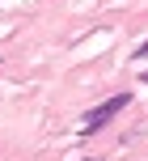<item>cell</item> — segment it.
Masks as SVG:
<instances>
[{
  "label": "cell",
  "mask_w": 148,
  "mask_h": 161,
  "mask_svg": "<svg viewBox=\"0 0 148 161\" xmlns=\"http://www.w3.org/2000/svg\"><path fill=\"white\" fill-rule=\"evenodd\" d=\"M131 106V93H114V97H106L102 106H93L89 114H85V136H93V131H102L110 119H114L119 110H127Z\"/></svg>",
  "instance_id": "cell-1"
},
{
  "label": "cell",
  "mask_w": 148,
  "mask_h": 161,
  "mask_svg": "<svg viewBox=\"0 0 148 161\" xmlns=\"http://www.w3.org/2000/svg\"><path fill=\"white\" fill-rule=\"evenodd\" d=\"M144 85H148V72H144Z\"/></svg>",
  "instance_id": "cell-3"
},
{
  "label": "cell",
  "mask_w": 148,
  "mask_h": 161,
  "mask_svg": "<svg viewBox=\"0 0 148 161\" xmlns=\"http://www.w3.org/2000/svg\"><path fill=\"white\" fill-rule=\"evenodd\" d=\"M135 59H148V38L140 42V47H135Z\"/></svg>",
  "instance_id": "cell-2"
}]
</instances>
